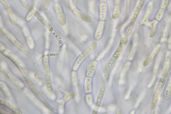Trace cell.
I'll use <instances>...</instances> for the list:
<instances>
[{"label":"cell","instance_id":"3957f363","mask_svg":"<svg viewBox=\"0 0 171 114\" xmlns=\"http://www.w3.org/2000/svg\"><path fill=\"white\" fill-rule=\"evenodd\" d=\"M0 51L2 55L9 59L14 64L25 78L26 79L29 77L28 73L21 62L13 54L4 48H1Z\"/></svg>","mask_w":171,"mask_h":114},{"label":"cell","instance_id":"9a60e30c","mask_svg":"<svg viewBox=\"0 0 171 114\" xmlns=\"http://www.w3.org/2000/svg\"><path fill=\"white\" fill-rule=\"evenodd\" d=\"M76 94L74 92H66L64 94V97L63 99L59 102L60 103V108H59V112L62 113L63 112V106L64 103L72 98L76 97Z\"/></svg>","mask_w":171,"mask_h":114},{"label":"cell","instance_id":"1f68e13d","mask_svg":"<svg viewBox=\"0 0 171 114\" xmlns=\"http://www.w3.org/2000/svg\"><path fill=\"white\" fill-rule=\"evenodd\" d=\"M146 1V0H140L137 7L142 9V8L144 6V5Z\"/></svg>","mask_w":171,"mask_h":114},{"label":"cell","instance_id":"5bb4252c","mask_svg":"<svg viewBox=\"0 0 171 114\" xmlns=\"http://www.w3.org/2000/svg\"><path fill=\"white\" fill-rule=\"evenodd\" d=\"M170 1V0H162L160 9L155 17L157 20L160 21L162 19L165 10L169 4Z\"/></svg>","mask_w":171,"mask_h":114},{"label":"cell","instance_id":"d6986e66","mask_svg":"<svg viewBox=\"0 0 171 114\" xmlns=\"http://www.w3.org/2000/svg\"><path fill=\"white\" fill-rule=\"evenodd\" d=\"M14 44L15 46L26 56L30 57H31L32 54H31L30 51L19 41L16 40L14 42Z\"/></svg>","mask_w":171,"mask_h":114},{"label":"cell","instance_id":"6da1fadb","mask_svg":"<svg viewBox=\"0 0 171 114\" xmlns=\"http://www.w3.org/2000/svg\"><path fill=\"white\" fill-rule=\"evenodd\" d=\"M128 41V38L126 37L120 41L117 49L108 61L104 70L101 78L102 82H105L107 81L111 68L120 57L124 46L126 45Z\"/></svg>","mask_w":171,"mask_h":114},{"label":"cell","instance_id":"cb8c5ba5","mask_svg":"<svg viewBox=\"0 0 171 114\" xmlns=\"http://www.w3.org/2000/svg\"><path fill=\"white\" fill-rule=\"evenodd\" d=\"M9 76L10 77V79L17 86L22 88L24 86V84L22 82L20 81L19 80L17 79L16 78L12 76V75L9 74Z\"/></svg>","mask_w":171,"mask_h":114},{"label":"cell","instance_id":"7c38bea8","mask_svg":"<svg viewBox=\"0 0 171 114\" xmlns=\"http://www.w3.org/2000/svg\"><path fill=\"white\" fill-rule=\"evenodd\" d=\"M98 66V62L93 60L88 64L86 69L87 76L92 77L94 76Z\"/></svg>","mask_w":171,"mask_h":114},{"label":"cell","instance_id":"484cf974","mask_svg":"<svg viewBox=\"0 0 171 114\" xmlns=\"http://www.w3.org/2000/svg\"><path fill=\"white\" fill-rule=\"evenodd\" d=\"M51 0H42L43 8L45 10H48L50 5Z\"/></svg>","mask_w":171,"mask_h":114},{"label":"cell","instance_id":"7402d4cb","mask_svg":"<svg viewBox=\"0 0 171 114\" xmlns=\"http://www.w3.org/2000/svg\"><path fill=\"white\" fill-rule=\"evenodd\" d=\"M170 67L169 65L166 64L163 67L162 72L161 76L163 78L166 79L169 74Z\"/></svg>","mask_w":171,"mask_h":114},{"label":"cell","instance_id":"9c48e42d","mask_svg":"<svg viewBox=\"0 0 171 114\" xmlns=\"http://www.w3.org/2000/svg\"><path fill=\"white\" fill-rule=\"evenodd\" d=\"M98 11L99 20H106L108 16V7L107 2L99 3L98 6Z\"/></svg>","mask_w":171,"mask_h":114},{"label":"cell","instance_id":"30bf717a","mask_svg":"<svg viewBox=\"0 0 171 114\" xmlns=\"http://www.w3.org/2000/svg\"><path fill=\"white\" fill-rule=\"evenodd\" d=\"M105 25L104 21L100 20L94 33V38L96 41L99 40L102 37Z\"/></svg>","mask_w":171,"mask_h":114},{"label":"cell","instance_id":"8992f818","mask_svg":"<svg viewBox=\"0 0 171 114\" xmlns=\"http://www.w3.org/2000/svg\"><path fill=\"white\" fill-rule=\"evenodd\" d=\"M0 1L3 4L8 14L10 22L12 25L16 24L17 20L16 17L10 5L7 0H0Z\"/></svg>","mask_w":171,"mask_h":114},{"label":"cell","instance_id":"603a6c76","mask_svg":"<svg viewBox=\"0 0 171 114\" xmlns=\"http://www.w3.org/2000/svg\"><path fill=\"white\" fill-rule=\"evenodd\" d=\"M171 93V82H170L164 91V95H163L164 99L167 100H169L170 97Z\"/></svg>","mask_w":171,"mask_h":114},{"label":"cell","instance_id":"52a82bcc","mask_svg":"<svg viewBox=\"0 0 171 114\" xmlns=\"http://www.w3.org/2000/svg\"><path fill=\"white\" fill-rule=\"evenodd\" d=\"M73 12L79 19L85 23L90 24L94 21V19L91 16L78 9H75L73 10Z\"/></svg>","mask_w":171,"mask_h":114},{"label":"cell","instance_id":"ffe728a7","mask_svg":"<svg viewBox=\"0 0 171 114\" xmlns=\"http://www.w3.org/2000/svg\"><path fill=\"white\" fill-rule=\"evenodd\" d=\"M157 23V21L155 20L150 23L149 26L151 30H150L149 37L151 38L154 37L156 34V27Z\"/></svg>","mask_w":171,"mask_h":114},{"label":"cell","instance_id":"d4e9b609","mask_svg":"<svg viewBox=\"0 0 171 114\" xmlns=\"http://www.w3.org/2000/svg\"><path fill=\"white\" fill-rule=\"evenodd\" d=\"M0 84H1V86L2 89L3 90L5 94H6L8 97H11V93H10L6 85L4 84V83L1 81L0 82Z\"/></svg>","mask_w":171,"mask_h":114},{"label":"cell","instance_id":"8fae6325","mask_svg":"<svg viewBox=\"0 0 171 114\" xmlns=\"http://www.w3.org/2000/svg\"><path fill=\"white\" fill-rule=\"evenodd\" d=\"M56 9L58 22L62 26L65 25L67 23L66 18L59 4H57L56 5Z\"/></svg>","mask_w":171,"mask_h":114},{"label":"cell","instance_id":"4dcf8cb0","mask_svg":"<svg viewBox=\"0 0 171 114\" xmlns=\"http://www.w3.org/2000/svg\"><path fill=\"white\" fill-rule=\"evenodd\" d=\"M86 99L87 102L89 103V104L91 105L92 101V97L91 95L89 94H88L87 95Z\"/></svg>","mask_w":171,"mask_h":114},{"label":"cell","instance_id":"f1b7e54d","mask_svg":"<svg viewBox=\"0 0 171 114\" xmlns=\"http://www.w3.org/2000/svg\"><path fill=\"white\" fill-rule=\"evenodd\" d=\"M4 31L7 37L10 40L14 42L15 41H16V39H15L13 36H12L9 33H8L6 30H4Z\"/></svg>","mask_w":171,"mask_h":114},{"label":"cell","instance_id":"836d02e7","mask_svg":"<svg viewBox=\"0 0 171 114\" xmlns=\"http://www.w3.org/2000/svg\"><path fill=\"white\" fill-rule=\"evenodd\" d=\"M98 1L100 3H104V2H107V0H98Z\"/></svg>","mask_w":171,"mask_h":114},{"label":"cell","instance_id":"e0dca14e","mask_svg":"<svg viewBox=\"0 0 171 114\" xmlns=\"http://www.w3.org/2000/svg\"><path fill=\"white\" fill-rule=\"evenodd\" d=\"M4 105L5 107L15 114H22V111L17 106L8 100H5Z\"/></svg>","mask_w":171,"mask_h":114},{"label":"cell","instance_id":"f546056e","mask_svg":"<svg viewBox=\"0 0 171 114\" xmlns=\"http://www.w3.org/2000/svg\"><path fill=\"white\" fill-rule=\"evenodd\" d=\"M72 80H73V81L74 84L75 85H76L77 84V78L76 76V74L74 72H72Z\"/></svg>","mask_w":171,"mask_h":114},{"label":"cell","instance_id":"d6a6232c","mask_svg":"<svg viewBox=\"0 0 171 114\" xmlns=\"http://www.w3.org/2000/svg\"><path fill=\"white\" fill-rule=\"evenodd\" d=\"M1 68L3 70L6 69L7 68V65L4 62H2L1 63Z\"/></svg>","mask_w":171,"mask_h":114},{"label":"cell","instance_id":"7a4b0ae2","mask_svg":"<svg viewBox=\"0 0 171 114\" xmlns=\"http://www.w3.org/2000/svg\"><path fill=\"white\" fill-rule=\"evenodd\" d=\"M98 43L96 41H93L88 46L83 53L79 55L76 60L73 67L74 71H76L78 69L81 64L88 58L92 55L97 49Z\"/></svg>","mask_w":171,"mask_h":114},{"label":"cell","instance_id":"4316f807","mask_svg":"<svg viewBox=\"0 0 171 114\" xmlns=\"http://www.w3.org/2000/svg\"><path fill=\"white\" fill-rule=\"evenodd\" d=\"M22 1L23 6H24L26 9H27L29 12H32L35 9L33 8V7L30 6V5L28 4L25 0H22Z\"/></svg>","mask_w":171,"mask_h":114},{"label":"cell","instance_id":"44dd1931","mask_svg":"<svg viewBox=\"0 0 171 114\" xmlns=\"http://www.w3.org/2000/svg\"><path fill=\"white\" fill-rule=\"evenodd\" d=\"M153 4V2L151 1L149 2L148 5L146 13L143 20H142L141 22V24H145L147 23L148 19V17L150 14H151Z\"/></svg>","mask_w":171,"mask_h":114},{"label":"cell","instance_id":"2e32d148","mask_svg":"<svg viewBox=\"0 0 171 114\" xmlns=\"http://www.w3.org/2000/svg\"><path fill=\"white\" fill-rule=\"evenodd\" d=\"M45 77L46 87L48 91L50 94H53L54 91L51 84V73L50 71H48L45 72Z\"/></svg>","mask_w":171,"mask_h":114},{"label":"cell","instance_id":"277c9868","mask_svg":"<svg viewBox=\"0 0 171 114\" xmlns=\"http://www.w3.org/2000/svg\"><path fill=\"white\" fill-rule=\"evenodd\" d=\"M166 82V79L161 78L158 81L157 86L153 94L150 108L154 110L156 108L160 93L164 88Z\"/></svg>","mask_w":171,"mask_h":114},{"label":"cell","instance_id":"4fadbf2b","mask_svg":"<svg viewBox=\"0 0 171 114\" xmlns=\"http://www.w3.org/2000/svg\"><path fill=\"white\" fill-rule=\"evenodd\" d=\"M161 45L158 44L155 47L151 54L146 58L143 63V65L144 67L148 66L151 64L156 56L157 53L159 52Z\"/></svg>","mask_w":171,"mask_h":114},{"label":"cell","instance_id":"ac0fdd59","mask_svg":"<svg viewBox=\"0 0 171 114\" xmlns=\"http://www.w3.org/2000/svg\"><path fill=\"white\" fill-rule=\"evenodd\" d=\"M91 78L87 76L85 79L84 88V92L86 94H90L92 91Z\"/></svg>","mask_w":171,"mask_h":114},{"label":"cell","instance_id":"ba28073f","mask_svg":"<svg viewBox=\"0 0 171 114\" xmlns=\"http://www.w3.org/2000/svg\"><path fill=\"white\" fill-rule=\"evenodd\" d=\"M106 89V84L104 82L101 83L99 91L98 94L96 102L95 104V110H98L100 107L104 96Z\"/></svg>","mask_w":171,"mask_h":114},{"label":"cell","instance_id":"83f0119b","mask_svg":"<svg viewBox=\"0 0 171 114\" xmlns=\"http://www.w3.org/2000/svg\"><path fill=\"white\" fill-rule=\"evenodd\" d=\"M27 42L28 46L31 49H33L34 47V43L32 38L30 36L27 38Z\"/></svg>","mask_w":171,"mask_h":114},{"label":"cell","instance_id":"5b68a950","mask_svg":"<svg viewBox=\"0 0 171 114\" xmlns=\"http://www.w3.org/2000/svg\"><path fill=\"white\" fill-rule=\"evenodd\" d=\"M26 82L28 86L32 91L33 94L41 102H42L44 105H45L46 107L49 108V109L55 112V110L54 108L52 107L46 101L44 97L41 93L39 91L35 85L33 84L32 80L30 78H28L27 79Z\"/></svg>","mask_w":171,"mask_h":114}]
</instances>
